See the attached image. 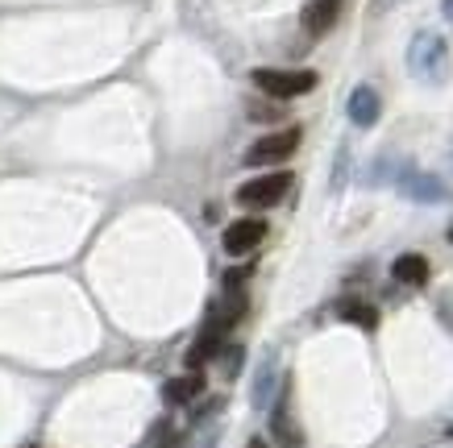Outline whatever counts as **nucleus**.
<instances>
[{
	"label": "nucleus",
	"mask_w": 453,
	"mask_h": 448,
	"mask_svg": "<svg viewBox=\"0 0 453 448\" xmlns=\"http://www.w3.org/2000/svg\"><path fill=\"white\" fill-rule=\"evenodd\" d=\"M408 71H412L416 80L425 83H445L449 80V42L441 38V34H416L412 46H408Z\"/></svg>",
	"instance_id": "f257e3e1"
},
{
	"label": "nucleus",
	"mask_w": 453,
	"mask_h": 448,
	"mask_svg": "<svg viewBox=\"0 0 453 448\" xmlns=\"http://www.w3.org/2000/svg\"><path fill=\"white\" fill-rule=\"evenodd\" d=\"M250 80L258 87L262 95H271V100H296V95H308L316 87V71L300 67V71H283V67H258L250 71Z\"/></svg>",
	"instance_id": "f03ea898"
},
{
	"label": "nucleus",
	"mask_w": 453,
	"mask_h": 448,
	"mask_svg": "<svg viewBox=\"0 0 453 448\" xmlns=\"http://www.w3.org/2000/svg\"><path fill=\"white\" fill-rule=\"evenodd\" d=\"M291 171H266V175L250 178V183H242L237 187V208H246V212H262V208H275L283 204V195L291 191Z\"/></svg>",
	"instance_id": "7ed1b4c3"
},
{
	"label": "nucleus",
	"mask_w": 453,
	"mask_h": 448,
	"mask_svg": "<svg viewBox=\"0 0 453 448\" xmlns=\"http://www.w3.org/2000/svg\"><path fill=\"white\" fill-rule=\"evenodd\" d=\"M300 129L296 125H288V129H279V133H266L258 137L254 146L246 149V166H283L300 149Z\"/></svg>",
	"instance_id": "20e7f679"
},
{
	"label": "nucleus",
	"mask_w": 453,
	"mask_h": 448,
	"mask_svg": "<svg viewBox=\"0 0 453 448\" xmlns=\"http://www.w3.org/2000/svg\"><path fill=\"white\" fill-rule=\"evenodd\" d=\"M271 440H275V448H303L308 444L300 420H296V411H291V382L279 386V399H275V407H271Z\"/></svg>",
	"instance_id": "39448f33"
},
{
	"label": "nucleus",
	"mask_w": 453,
	"mask_h": 448,
	"mask_svg": "<svg viewBox=\"0 0 453 448\" xmlns=\"http://www.w3.org/2000/svg\"><path fill=\"white\" fill-rule=\"evenodd\" d=\"M262 241H266V220H258V216H242L220 232V245H225L229 258H246Z\"/></svg>",
	"instance_id": "423d86ee"
},
{
	"label": "nucleus",
	"mask_w": 453,
	"mask_h": 448,
	"mask_svg": "<svg viewBox=\"0 0 453 448\" xmlns=\"http://www.w3.org/2000/svg\"><path fill=\"white\" fill-rule=\"evenodd\" d=\"M342 4L345 0H308L303 4V34L308 38H325L333 26H337V17H342Z\"/></svg>",
	"instance_id": "0eeeda50"
},
{
	"label": "nucleus",
	"mask_w": 453,
	"mask_h": 448,
	"mask_svg": "<svg viewBox=\"0 0 453 448\" xmlns=\"http://www.w3.org/2000/svg\"><path fill=\"white\" fill-rule=\"evenodd\" d=\"M349 121L357 125V129H371L374 121H379V112H383V100H379V92H374L371 83H357L354 92H349Z\"/></svg>",
	"instance_id": "6e6552de"
},
{
	"label": "nucleus",
	"mask_w": 453,
	"mask_h": 448,
	"mask_svg": "<svg viewBox=\"0 0 453 448\" xmlns=\"http://www.w3.org/2000/svg\"><path fill=\"white\" fill-rule=\"evenodd\" d=\"M204 386H208L204 374H200V369H188V374L163 382V399L171 403V407H188V403H196V399L204 394Z\"/></svg>",
	"instance_id": "1a4fd4ad"
},
{
	"label": "nucleus",
	"mask_w": 453,
	"mask_h": 448,
	"mask_svg": "<svg viewBox=\"0 0 453 448\" xmlns=\"http://www.w3.org/2000/svg\"><path fill=\"white\" fill-rule=\"evenodd\" d=\"M399 191L408 195V200H420V204H441L449 191H445V183H441L437 175H425V171H412V175L399 178Z\"/></svg>",
	"instance_id": "9d476101"
},
{
	"label": "nucleus",
	"mask_w": 453,
	"mask_h": 448,
	"mask_svg": "<svg viewBox=\"0 0 453 448\" xmlns=\"http://www.w3.org/2000/svg\"><path fill=\"white\" fill-rule=\"evenodd\" d=\"M391 278L403 286H420L428 278V262L420 258V254H399V258L391 262Z\"/></svg>",
	"instance_id": "9b49d317"
},
{
	"label": "nucleus",
	"mask_w": 453,
	"mask_h": 448,
	"mask_svg": "<svg viewBox=\"0 0 453 448\" xmlns=\"http://www.w3.org/2000/svg\"><path fill=\"white\" fill-rule=\"evenodd\" d=\"M271 391H275V357H266L258 369V378H254V407H266Z\"/></svg>",
	"instance_id": "f8f14e48"
},
{
	"label": "nucleus",
	"mask_w": 453,
	"mask_h": 448,
	"mask_svg": "<svg viewBox=\"0 0 453 448\" xmlns=\"http://www.w3.org/2000/svg\"><path fill=\"white\" fill-rule=\"evenodd\" d=\"M342 315H345V320H354L357 328H374V324H379V312H374L371 303H357V299H345Z\"/></svg>",
	"instance_id": "ddd939ff"
},
{
	"label": "nucleus",
	"mask_w": 453,
	"mask_h": 448,
	"mask_svg": "<svg viewBox=\"0 0 453 448\" xmlns=\"http://www.w3.org/2000/svg\"><path fill=\"white\" fill-rule=\"evenodd\" d=\"M166 436H171V420H158L150 428V436H146V440H142V448H163V440Z\"/></svg>",
	"instance_id": "4468645a"
},
{
	"label": "nucleus",
	"mask_w": 453,
	"mask_h": 448,
	"mask_svg": "<svg viewBox=\"0 0 453 448\" xmlns=\"http://www.w3.org/2000/svg\"><path fill=\"white\" fill-rule=\"evenodd\" d=\"M225 353H229V357H225V374L234 378L237 369H242V349H225Z\"/></svg>",
	"instance_id": "2eb2a0df"
},
{
	"label": "nucleus",
	"mask_w": 453,
	"mask_h": 448,
	"mask_svg": "<svg viewBox=\"0 0 453 448\" xmlns=\"http://www.w3.org/2000/svg\"><path fill=\"white\" fill-rule=\"evenodd\" d=\"M163 448H183V436H179V432H171V436H166V440H163Z\"/></svg>",
	"instance_id": "dca6fc26"
},
{
	"label": "nucleus",
	"mask_w": 453,
	"mask_h": 448,
	"mask_svg": "<svg viewBox=\"0 0 453 448\" xmlns=\"http://www.w3.org/2000/svg\"><path fill=\"white\" fill-rule=\"evenodd\" d=\"M441 13H445V21L453 26V0H441Z\"/></svg>",
	"instance_id": "f3484780"
},
{
	"label": "nucleus",
	"mask_w": 453,
	"mask_h": 448,
	"mask_svg": "<svg viewBox=\"0 0 453 448\" xmlns=\"http://www.w3.org/2000/svg\"><path fill=\"white\" fill-rule=\"evenodd\" d=\"M246 448H271V444H266V440H262V436H254V440H250Z\"/></svg>",
	"instance_id": "a211bd4d"
},
{
	"label": "nucleus",
	"mask_w": 453,
	"mask_h": 448,
	"mask_svg": "<svg viewBox=\"0 0 453 448\" xmlns=\"http://www.w3.org/2000/svg\"><path fill=\"white\" fill-rule=\"evenodd\" d=\"M449 436H453V428H449Z\"/></svg>",
	"instance_id": "6ab92c4d"
}]
</instances>
